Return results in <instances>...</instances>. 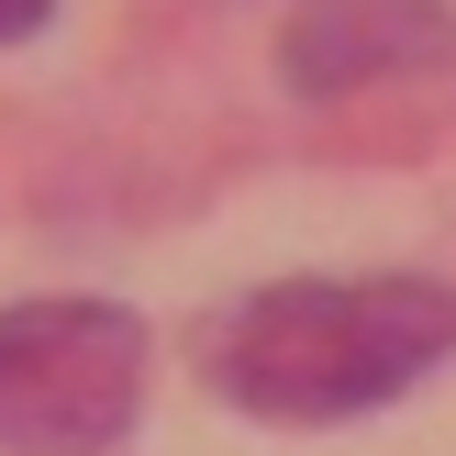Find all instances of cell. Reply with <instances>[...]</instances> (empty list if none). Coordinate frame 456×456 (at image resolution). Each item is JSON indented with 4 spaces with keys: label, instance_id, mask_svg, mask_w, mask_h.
Instances as JSON below:
<instances>
[{
    "label": "cell",
    "instance_id": "obj_3",
    "mask_svg": "<svg viewBox=\"0 0 456 456\" xmlns=\"http://www.w3.org/2000/svg\"><path fill=\"white\" fill-rule=\"evenodd\" d=\"M279 56H289V89H356V78H379V67L456 56V22L435 0H312Z\"/></svg>",
    "mask_w": 456,
    "mask_h": 456
},
{
    "label": "cell",
    "instance_id": "obj_1",
    "mask_svg": "<svg viewBox=\"0 0 456 456\" xmlns=\"http://www.w3.org/2000/svg\"><path fill=\"white\" fill-rule=\"evenodd\" d=\"M456 356L445 279H289L212 334V390L256 423H346Z\"/></svg>",
    "mask_w": 456,
    "mask_h": 456
},
{
    "label": "cell",
    "instance_id": "obj_4",
    "mask_svg": "<svg viewBox=\"0 0 456 456\" xmlns=\"http://www.w3.org/2000/svg\"><path fill=\"white\" fill-rule=\"evenodd\" d=\"M45 12H56V0H0V45H22V34L45 22Z\"/></svg>",
    "mask_w": 456,
    "mask_h": 456
},
{
    "label": "cell",
    "instance_id": "obj_2",
    "mask_svg": "<svg viewBox=\"0 0 456 456\" xmlns=\"http://www.w3.org/2000/svg\"><path fill=\"white\" fill-rule=\"evenodd\" d=\"M145 401V323L111 301L0 312V456H101Z\"/></svg>",
    "mask_w": 456,
    "mask_h": 456
}]
</instances>
